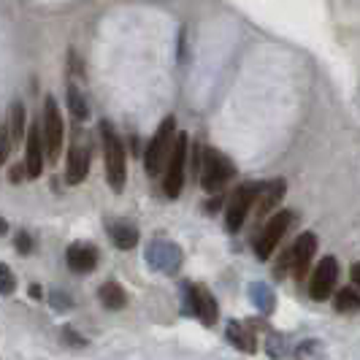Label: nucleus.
I'll list each match as a JSON object with an SVG mask.
<instances>
[{"label": "nucleus", "instance_id": "obj_1", "mask_svg": "<svg viewBox=\"0 0 360 360\" xmlns=\"http://www.w3.org/2000/svg\"><path fill=\"white\" fill-rule=\"evenodd\" d=\"M98 130H101V141H103V162H106L108 187L114 193H122L127 181V155L125 146H122V139L117 136L114 125L106 122V120H101Z\"/></svg>", "mask_w": 360, "mask_h": 360}, {"label": "nucleus", "instance_id": "obj_2", "mask_svg": "<svg viewBox=\"0 0 360 360\" xmlns=\"http://www.w3.org/2000/svg\"><path fill=\"white\" fill-rule=\"evenodd\" d=\"M236 176V165L228 155H222L214 146L200 149V187L206 193H219Z\"/></svg>", "mask_w": 360, "mask_h": 360}, {"label": "nucleus", "instance_id": "obj_3", "mask_svg": "<svg viewBox=\"0 0 360 360\" xmlns=\"http://www.w3.org/2000/svg\"><path fill=\"white\" fill-rule=\"evenodd\" d=\"M187 152H190V136L187 133H176L174 136V146L171 155L165 160V179H162V193L168 198H179L181 187H184V168H187Z\"/></svg>", "mask_w": 360, "mask_h": 360}, {"label": "nucleus", "instance_id": "obj_4", "mask_svg": "<svg viewBox=\"0 0 360 360\" xmlns=\"http://www.w3.org/2000/svg\"><path fill=\"white\" fill-rule=\"evenodd\" d=\"M41 139H44V155L46 162H57L63 155V144H65V122L60 106L52 95H46L44 101V127H41Z\"/></svg>", "mask_w": 360, "mask_h": 360}, {"label": "nucleus", "instance_id": "obj_5", "mask_svg": "<svg viewBox=\"0 0 360 360\" xmlns=\"http://www.w3.org/2000/svg\"><path fill=\"white\" fill-rule=\"evenodd\" d=\"M174 136H176V117H165L160 122V127L155 130L152 141L146 146L144 155V168L149 176H160L165 160L171 155V146H174Z\"/></svg>", "mask_w": 360, "mask_h": 360}, {"label": "nucleus", "instance_id": "obj_6", "mask_svg": "<svg viewBox=\"0 0 360 360\" xmlns=\"http://www.w3.org/2000/svg\"><path fill=\"white\" fill-rule=\"evenodd\" d=\"M181 298H184V314L187 317H198L206 328H212L219 320V307H217L214 295L209 292L206 285L184 282L181 285Z\"/></svg>", "mask_w": 360, "mask_h": 360}, {"label": "nucleus", "instance_id": "obj_7", "mask_svg": "<svg viewBox=\"0 0 360 360\" xmlns=\"http://www.w3.org/2000/svg\"><path fill=\"white\" fill-rule=\"evenodd\" d=\"M292 222H295V214H292L290 209H282L279 214L271 217L269 222H266V228L257 236V241H255V255H257V260H271V255L276 252L279 241L285 238V233L290 231Z\"/></svg>", "mask_w": 360, "mask_h": 360}, {"label": "nucleus", "instance_id": "obj_8", "mask_svg": "<svg viewBox=\"0 0 360 360\" xmlns=\"http://www.w3.org/2000/svg\"><path fill=\"white\" fill-rule=\"evenodd\" d=\"M257 190H260L257 181H244V184L236 187V193L231 195V200H228V212H225V228H228V233L241 231V225H244L247 214L252 212V203H255V198H257Z\"/></svg>", "mask_w": 360, "mask_h": 360}, {"label": "nucleus", "instance_id": "obj_9", "mask_svg": "<svg viewBox=\"0 0 360 360\" xmlns=\"http://www.w3.org/2000/svg\"><path fill=\"white\" fill-rule=\"evenodd\" d=\"M146 263H149V269L158 271V274H165V276H171V274H176L181 269V263H184V255L181 250L174 244V241H152L149 247H146Z\"/></svg>", "mask_w": 360, "mask_h": 360}, {"label": "nucleus", "instance_id": "obj_10", "mask_svg": "<svg viewBox=\"0 0 360 360\" xmlns=\"http://www.w3.org/2000/svg\"><path fill=\"white\" fill-rule=\"evenodd\" d=\"M336 282H339V260L336 257H323L314 271H311V279H309V295L314 301H325L333 295L336 290Z\"/></svg>", "mask_w": 360, "mask_h": 360}, {"label": "nucleus", "instance_id": "obj_11", "mask_svg": "<svg viewBox=\"0 0 360 360\" xmlns=\"http://www.w3.org/2000/svg\"><path fill=\"white\" fill-rule=\"evenodd\" d=\"M288 252H290V274L301 282V279L309 274L311 257H314V252H317V236L311 233V231L301 233L295 241H292V247H290Z\"/></svg>", "mask_w": 360, "mask_h": 360}, {"label": "nucleus", "instance_id": "obj_12", "mask_svg": "<svg viewBox=\"0 0 360 360\" xmlns=\"http://www.w3.org/2000/svg\"><path fill=\"white\" fill-rule=\"evenodd\" d=\"M25 171H27V179H38L44 165H46V155H44V139H41V122H33L25 133Z\"/></svg>", "mask_w": 360, "mask_h": 360}, {"label": "nucleus", "instance_id": "obj_13", "mask_svg": "<svg viewBox=\"0 0 360 360\" xmlns=\"http://www.w3.org/2000/svg\"><path fill=\"white\" fill-rule=\"evenodd\" d=\"M285 193H288V181L285 179L263 181V184H260V190H257V198H255V203H252L255 219L260 222L263 217H269L271 212L279 206V200L285 198Z\"/></svg>", "mask_w": 360, "mask_h": 360}, {"label": "nucleus", "instance_id": "obj_14", "mask_svg": "<svg viewBox=\"0 0 360 360\" xmlns=\"http://www.w3.org/2000/svg\"><path fill=\"white\" fill-rule=\"evenodd\" d=\"M98 260H101L98 247L87 244V241H76V244H71L65 250V263L76 274H92V271L98 269Z\"/></svg>", "mask_w": 360, "mask_h": 360}, {"label": "nucleus", "instance_id": "obj_15", "mask_svg": "<svg viewBox=\"0 0 360 360\" xmlns=\"http://www.w3.org/2000/svg\"><path fill=\"white\" fill-rule=\"evenodd\" d=\"M90 146L82 141H73L68 149V165H65V181L68 184H82L90 174Z\"/></svg>", "mask_w": 360, "mask_h": 360}, {"label": "nucleus", "instance_id": "obj_16", "mask_svg": "<svg viewBox=\"0 0 360 360\" xmlns=\"http://www.w3.org/2000/svg\"><path fill=\"white\" fill-rule=\"evenodd\" d=\"M108 236H111V241H114V247L117 250H133L136 244H139V228L133 225V222H125V219H114V222H108Z\"/></svg>", "mask_w": 360, "mask_h": 360}, {"label": "nucleus", "instance_id": "obj_17", "mask_svg": "<svg viewBox=\"0 0 360 360\" xmlns=\"http://www.w3.org/2000/svg\"><path fill=\"white\" fill-rule=\"evenodd\" d=\"M228 342L233 344L236 349H241V352H250V355H252L255 349H257L255 333L244 323H236V320H231V323H228Z\"/></svg>", "mask_w": 360, "mask_h": 360}, {"label": "nucleus", "instance_id": "obj_18", "mask_svg": "<svg viewBox=\"0 0 360 360\" xmlns=\"http://www.w3.org/2000/svg\"><path fill=\"white\" fill-rule=\"evenodd\" d=\"M250 301H252L255 309H257L260 314H274L276 295H274V290H271L266 282H252V285H250Z\"/></svg>", "mask_w": 360, "mask_h": 360}, {"label": "nucleus", "instance_id": "obj_19", "mask_svg": "<svg viewBox=\"0 0 360 360\" xmlns=\"http://www.w3.org/2000/svg\"><path fill=\"white\" fill-rule=\"evenodd\" d=\"M6 133H8V141L11 144H19V141H25V103L22 101H14L11 108H8V127H6Z\"/></svg>", "mask_w": 360, "mask_h": 360}, {"label": "nucleus", "instance_id": "obj_20", "mask_svg": "<svg viewBox=\"0 0 360 360\" xmlns=\"http://www.w3.org/2000/svg\"><path fill=\"white\" fill-rule=\"evenodd\" d=\"M98 298H101V304L106 309H111V311H120V309H125V304H127V292L122 290L120 282H106V285H101Z\"/></svg>", "mask_w": 360, "mask_h": 360}, {"label": "nucleus", "instance_id": "obj_21", "mask_svg": "<svg viewBox=\"0 0 360 360\" xmlns=\"http://www.w3.org/2000/svg\"><path fill=\"white\" fill-rule=\"evenodd\" d=\"M333 309H336L339 314H352V311H358V309H360V292H358V288L339 290V292L333 295Z\"/></svg>", "mask_w": 360, "mask_h": 360}, {"label": "nucleus", "instance_id": "obj_22", "mask_svg": "<svg viewBox=\"0 0 360 360\" xmlns=\"http://www.w3.org/2000/svg\"><path fill=\"white\" fill-rule=\"evenodd\" d=\"M68 111L73 114L76 122L90 120V106H87V101H84V92L79 90L76 84H68Z\"/></svg>", "mask_w": 360, "mask_h": 360}, {"label": "nucleus", "instance_id": "obj_23", "mask_svg": "<svg viewBox=\"0 0 360 360\" xmlns=\"http://www.w3.org/2000/svg\"><path fill=\"white\" fill-rule=\"evenodd\" d=\"M17 290V276L6 263H0V295H11Z\"/></svg>", "mask_w": 360, "mask_h": 360}, {"label": "nucleus", "instance_id": "obj_24", "mask_svg": "<svg viewBox=\"0 0 360 360\" xmlns=\"http://www.w3.org/2000/svg\"><path fill=\"white\" fill-rule=\"evenodd\" d=\"M285 352H288V342H285V336L271 333L269 336V355L271 358H282Z\"/></svg>", "mask_w": 360, "mask_h": 360}, {"label": "nucleus", "instance_id": "obj_25", "mask_svg": "<svg viewBox=\"0 0 360 360\" xmlns=\"http://www.w3.org/2000/svg\"><path fill=\"white\" fill-rule=\"evenodd\" d=\"M14 244H17V252L19 255H30V252H33V236L27 233V231H19L17 238H14Z\"/></svg>", "mask_w": 360, "mask_h": 360}, {"label": "nucleus", "instance_id": "obj_26", "mask_svg": "<svg viewBox=\"0 0 360 360\" xmlns=\"http://www.w3.org/2000/svg\"><path fill=\"white\" fill-rule=\"evenodd\" d=\"M63 342H68L71 347H84L87 339H84V336H79L71 325H65V328H63Z\"/></svg>", "mask_w": 360, "mask_h": 360}, {"label": "nucleus", "instance_id": "obj_27", "mask_svg": "<svg viewBox=\"0 0 360 360\" xmlns=\"http://www.w3.org/2000/svg\"><path fill=\"white\" fill-rule=\"evenodd\" d=\"M49 301H52L54 309H71L73 307L71 295H65V292H60V290H54L52 295H49Z\"/></svg>", "mask_w": 360, "mask_h": 360}, {"label": "nucleus", "instance_id": "obj_28", "mask_svg": "<svg viewBox=\"0 0 360 360\" xmlns=\"http://www.w3.org/2000/svg\"><path fill=\"white\" fill-rule=\"evenodd\" d=\"M8 152H11V141H8V133H6V127H0V165L8 160Z\"/></svg>", "mask_w": 360, "mask_h": 360}, {"label": "nucleus", "instance_id": "obj_29", "mask_svg": "<svg viewBox=\"0 0 360 360\" xmlns=\"http://www.w3.org/2000/svg\"><path fill=\"white\" fill-rule=\"evenodd\" d=\"M8 176H11V181H14V184H19V181H25V179H27V171H25V162H22V165H14Z\"/></svg>", "mask_w": 360, "mask_h": 360}, {"label": "nucleus", "instance_id": "obj_30", "mask_svg": "<svg viewBox=\"0 0 360 360\" xmlns=\"http://www.w3.org/2000/svg\"><path fill=\"white\" fill-rule=\"evenodd\" d=\"M352 282H355V288L360 285V266H358V263L352 266Z\"/></svg>", "mask_w": 360, "mask_h": 360}, {"label": "nucleus", "instance_id": "obj_31", "mask_svg": "<svg viewBox=\"0 0 360 360\" xmlns=\"http://www.w3.org/2000/svg\"><path fill=\"white\" fill-rule=\"evenodd\" d=\"M41 295H44V290L38 288V285H30V298H36V301H38Z\"/></svg>", "mask_w": 360, "mask_h": 360}, {"label": "nucleus", "instance_id": "obj_32", "mask_svg": "<svg viewBox=\"0 0 360 360\" xmlns=\"http://www.w3.org/2000/svg\"><path fill=\"white\" fill-rule=\"evenodd\" d=\"M217 209H219V198H214V200H209V203H206V212H209V214H212V212H217Z\"/></svg>", "mask_w": 360, "mask_h": 360}, {"label": "nucleus", "instance_id": "obj_33", "mask_svg": "<svg viewBox=\"0 0 360 360\" xmlns=\"http://www.w3.org/2000/svg\"><path fill=\"white\" fill-rule=\"evenodd\" d=\"M8 233V222H6V217H0V236Z\"/></svg>", "mask_w": 360, "mask_h": 360}]
</instances>
